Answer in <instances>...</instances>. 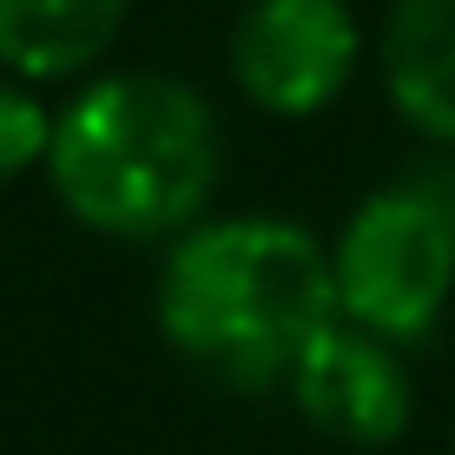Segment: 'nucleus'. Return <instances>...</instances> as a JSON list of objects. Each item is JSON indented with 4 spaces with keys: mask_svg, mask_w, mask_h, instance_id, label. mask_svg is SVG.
Masks as SVG:
<instances>
[{
    "mask_svg": "<svg viewBox=\"0 0 455 455\" xmlns=\"http://www.w3.org/2000/svg\"><path fill=\"white\" fill-rule=\"evenodd\" d=\"M53 198L106 238H172L218 185V119L172 73H106L53 119Z\"/></svg>",
    "mask_w": 455,
    "mask_h": 455,
    "instance_id": "nucleus-2",
    "label": "nucleus"
},
{
    "mask_svg": "<svg viewBox=\"0 0 455 455\" xmlns=\"http://www.w3.org/2000/svg\"><path fill=\"white\" fill-rule=\"evenodd\" d=\"M449 455H455V422H449Z\"/></svg>",
    "mask_w": 455,
    "mask_h": 455,
    "instance_id": "nucleus-9",
    "label": "nucleus"
},
{
    "mask_svg": "<svg viewBox=\"0 0 455 455\" xmlns=\"http://www.w3.org/2000/svg\"><path fill=\"white\" fill-rule=\"evenodd\" d=\"M337 317L383 343L435 331L455 291V205L429 185H389L363 198L331 251Z\"/></svg>",
    "mask_w": 455,
    "mask_h": 455,
    "instance_id": "nucleus-3",
    "label": "nucleus"
},
{
    "mask_svg": "<svg viewBox=\"0 0 455 455\" xmlns=\"http://www.w3.org/2000/svg\"><path fill=\"white\" fill-rule=\"evenodd\" d=\"M132 0H0V67L13 80H73L119 40Z\"/></svg>",
    "mask_w": 455,
    "mask_h": 455,
    "instance_id": "nucleus-7",
    "label": "nucleus"
},
{
    "mask_svg": "<svg viewBox=\"0 0 455 455\" xmlns=\"http://www.w3.org/2000/svg\"><path fill=\"white\" fill-rule=\"evenodd\" d=\"M363 34L350 0H251L231 27V80L258 113L310 119L350 86Z\"/></svg>",
    "mask_w": 455,
    "mask_h": 455,
    "instance_id": "nucleus-4",
    "label": "nucleus"
},
{
    "mask_svg": "<svg viewBox=\"0 0 455 455\" xmlns=\"http://www.w3.org/2000/svg\"><path fill=\"white\" fill-rule=\"evenodd\" d=\"M449 205H455V192H449Z\"/></svg>",
    "mask_w": 455,
    "mask_h": 455,
    "instance_id": "nucleus-10",
    "label": "nucleus"
},
{
    "mask_svg": "<svg viewBox=\"0 0 455 455\" xmlns=\"http://www.w3.org/2000/svg\"><path fill=\"white\" fill-rule=\"evenodd\" d=\"M46 146H53V119L34 100V86L0 80V185H13L20 172L46 165Z\"/></svg>",
    "mask_w": 455,
    "mask_h": 455,
    "instance_id": "nucleus-8",
    "label": "nucleus"
},
{
    "mask_svg": "<svg viewBox=\"0 0 455 455\" xmlns=\"http://www.w3.org/2000/svg\"><path fill=\"white\" fill-rule=\"evenodd\" d=\"M152 310L172 350L225 389H284L337 323L331 251L291 218H212L172 244Z\"/></svg>",
    "mask_w": 455,
    "mask_h": 455,
    "instance_id": "nucleus-1",
    "label": "nucleus"
},
{
    "mask_svg": "<svg viewBox=\"0 0 455 455\" xmlns=\"http://www.w3.org/2000/svg\"><path fill=\"white\" fill-rule=\"evenodd\" d=\"M383 86L416 132L455 146V0H389Z\"/></svg>",
    "mask_w": 455,
    "mask_h": 455,
    "instance_id": "nucleus-6",
    "label": "nucleus"
},
{
    "mask_svg": "<svg viewBox=\"0 0 455 455\" xmlns=\"http://www.w3.org/2000/svg\"><path fill=\"white\" fill-rule=\"evenodd\" d=\"M291 403L310 429H323L331 443L350 449H383L410 429L416 416V383L403 370L396 343L356 331V323H331L291 370Z\"/></svg>",
    "mask_w": 455,
    "mask_h": 455,
    "instance_id": "nucleus-5",
    "label": "nucleus"
}]
</instances>
